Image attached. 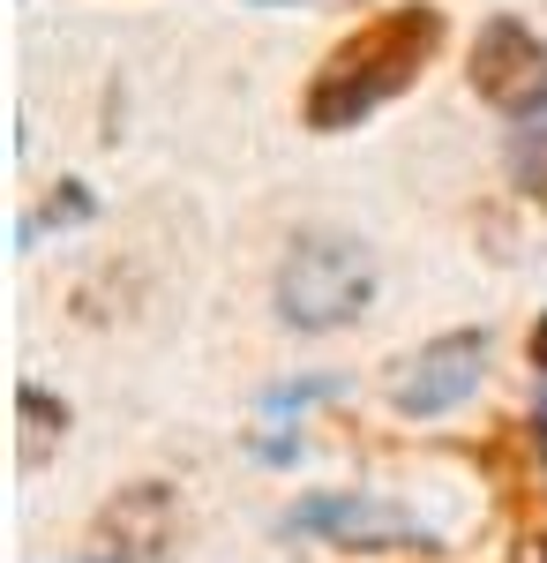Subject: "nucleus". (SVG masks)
Returning a JSON list of instances; mask_svg holds the SVG:
<instances>
[{
	"instance_id": "obj_1",
	"label": "nucleus",
	"mask_w": 547,
	"mask_h": 563,
	"mask_svg": "<svg viewBox=\"0 0 547 563\" xmlns=\"http://www.w3.org/2000/svg\"><path fill=\"white\" fill-rule=\"evenodd\" d=\"M443 38H450V23H443V8H427V0L368 15V23L345 31V38L323 53V68L308 76V90H300V121H308L315 135L360 129L368 113H382L390 98H405V90L421 84L427 60L443 53Z\"/></svg>"
},
{
	"instance_id": "obj_2",
	"label": "nucleus",
	"mask_w": 547,
	"mask_h": 563,
	"mask_svg": "<svg viewBox=\"0 0 547 563\" xmlns=\"http://www.w3.org/2000/svg\"><path fill=\"white\" fill-rule=\"evenodd\" d=\"M376 301V256L353 233H300L278 278H270V308L286 331H345Z\"/></svg>"
},
{
	"instance_id": "obj_3",
	"label": "nucleus",
	"mask_w": 547,
	"mask_h": 563,
	"mask_svg": "<svg viewBox=\"0 0 547 563\" xmlns=\"http://www.w3.org/2000/svg\"><path fill=\"white\" fill-rule=\"evenodd\" d=\"M465 76L480 90V106H495L503 121H540L547 113V38L517 15H488L472 31V53H465Z\"/></svg>"
},
{
	"instance_id": "obj_4",
	"label": "nucleus",
	"mask_w": 547,
	"mask_h": 563,
	"mask_svg": "<svg viewBox=\"0 0 547 563\" xmlns=\"http://www.w3.org/2000/svg\"><path fill=\"white\" fill-rule=\"evenodd\" d=\"M480 376H488V331H443L390 368V406L405 421H443L480 390Z\"/></svg>"
},
{
	"instance_id": "obj_5",
	"label": "nucleus",
	"mask_w": 547,
	"mask_h": 563,
	"mask_svg": "<svg viewBox=\"0 0 547 563\" xmlns=\"http://www.w3.org/2000/svg\"><path fill=\"white\" fill-rule=\"evenodd\" d=\"M278 526H286V533H315V541H331V549H435V533H427L413 511H398V504H382V496H360V488L300 496Z\"/></svg>"
},
{
	"instance_id": "obj_6",
	"label": "nucleus",
	"mask_w": 547,
	"mask_h": 563,
	"mask_svg": "<svg viewBox=\"0 0 547 563\" xmlns=\"http://www.w3.org/2000/svg\"><path fill=\"white\" fill-rule=\"evenodd\" d=\"M15 413H23V466H45V451L68 435V406L45 384H23L15 390Z\"/></svg>"
},
{
	"instance_id": "obj_7",
	"label": "nucleus",
	"mask_w": 547,
	"mask_h": 563,
	"mask_svg": "<svg viewBox=\"0 0 547 563\" xmlns=\"http://www.w3.org/2000/svg\"><path fill=\"white\" fill-rule=\"evenodd\" d=\"M90 211H98V196H90L83 180H60V188H53V196H45L38 211L23 218V249H38L45 233H60V225H83Z\"/></svg>"
},
{
	"instance_id": "obj_8",
	"label": "nucleus",
	"mask_w": 547,
	"mask_h": 563,
	"mask_svg": "<svg viewBox=\"0 0 547 563\" xmlns=\"http://www.w3.org/2000/svg\"><path fill=\"white\" fill-rule=\"evenodd\" d=\"M331 390L337 384H323V376H315V384H278L263 406H270V413H286V406H315V398H331Z\"/></svg>"
},
{
	"instance_id": "obj_9",
	"label": "nucleus",
	"mask_w": 547,
	"mask_h": 563,
	"mask_svg": "<svg viewBox=\"0 0 547 563\" xmlns=\"http://www.w3.org/2000/svg\"><path fill=\"white\" fill-rule=\"evenodd\" d=\"M525 361L547 376V308H540V323H533V339H525Z\"/></svg>"
},
{
	"instance_id": "obj_10",
	"label": "nucleus",
	"mask_w": 547,
	"mask_h": 563,
	"mask_svg": "<svg viewBox=\"0 0 547 563\" xmlns=\"http://www.w3.org/2000/svg\"><path fill=\"white\" fill-rule=\"evenodd\" d=\"M83 563H113V556H83Z\"/></svg>"
},
{
	"instance_id": "obj_11",
	"label": "nucleus",
	"mask_w": 547,
	"mask_h": 563,
	"mask_svg": "<svg viewBox=\"0 0 547 563\" xmlns=\"http://www.w3.org/2000/svg\"><path fill=\"white\" fill-rule=\"evenodd\" d=\"M540 556H547V533H540Z\"/></svg>"
}]
</instances>
